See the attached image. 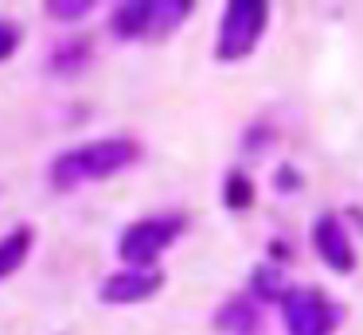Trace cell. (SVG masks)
I'll use <instances>...</instances> for the list:
<instances>
[{"mask_svg": "<svg viewBox=\"0 0 363 335\" xmlns=\"http://www.w3.org/2000/svg\"><path fill=\"white\" fill-rule=\"evenodd\" d=\"M90 8H94V0H48L43 12H48L51 20H79V16H86Z\"/></svg>", "mask_w": 363, "mask_h": 335, "instance_id": "cell-13", "label": "cell"}, {"mask_svg": "<svg viewBox=\"0 0 363 335\" xmlns=\"http://www.w3.org/2000/svg\"><path fill=\"white\" fill-rule=\"evenodd\" d=\"M90 59H94V51H90L86 39H67V43H59L55 51L48 55V70L59 78H74L90 67Z\"/></svg>", "mask_w": 363, "mask_h": 335, "instance_id": "cell-9", "label": "cell"}, {"mask_svg": "<svg viewBox=\"0 0 363 335\" xmlns=\"http://www.w3.org/2000/svg\"><path fill=\"white\" fill-rule=\"evenodd\" d=\"M184 230V218L180 215H149V218H137L121 230L118 242V254L129 269H152L157 257L180 238Z\"/></svg>", "mask_w": 363, "mask_h": 335, "instance_id": "cell-5", "label": "cell"}, {"mask_svg": "<svg viewBox=\"0 0 363 335\" xmlns=\"http://www.w3.org/2000/svg\"><path fill=\"white\" fill-rule=\"evenodd\" d=\"M137 160H141V144L133 137H102V140H90V144L59 152L48 168V179L55 191H74V187L102 183L110 176H121Z\"/></svg>", "mask_w": 363, "mask_h": 335, "instance_id": "cell-1", "label": "cell"}, {"mask_svg": "<svg viewBox=\"0 0 363 335\" xmlns=\"http://www.w3.org/2000/svg\"><path fill=\"white\" fill-rule=\"evenodd\" d=\"M188 0H125V4L113 8L110 16V31L125 43L137 39H160L168 31H176L184 20L191 16Z\"/></svg>", "mask_w": 363, "mask_h": 335, "instance_id": "cell-2", "label": "cell"}, {"mask_svg": "<svg viewBox=\"0 0 363 335\" xmlns=\"http://www.w3.org/2000/svg\"><path fill=\"white\" fill-rule=\"evenodd\" d=\"M277 304H281V324L289 335H332L344 316L340 304H332V296L316 285L285 288Z\"/></svg>", "mask_w": 363, "mask_h": 335, "instance_id": "cell-4", "label": "cell"}, {"mask_svg": "<svg viewBox=\"0 0 363 335\" xmlns=\"http://www.w3.org/2000/svg\"><path fill=\"white\" fill-rule=\"evenodd\" d=\"M20 39H24V31H20V23H16V20H9V16H0V62L16 55Z\"/></svg>", "mask_w": 363, "mask_h": 335, "instance_id": "cell-14", "label": "cell"}, {"mask_svg": "<svg viewBox=\"0 0 363 335\" xmlns=\"http://www.w3.org/2000/svg\"><path fill=\"white\" fill-rule=\"evenodd\" d=\"M285 277H281V265H258L254 269V277H250V296L254 300H281V293H285Z\"/></svg>", "mask_w": 363, "mask_h": 335, "instance_id": "cell-11", "label": "cell"}, {"mask_svg": "<svg viewBox=\"0 0 363 335\" xmlns=\"http://www.w3.org/2000/svg\"><path fill=\"white\" fill-rule=\"evenodd\" d=\"M269 28V4L262 0H230L223 8V23L215 35V59L219 62H238L258 47V39Z\"/></svg>", "mask_w": 363, "mask_h": 335, "instance_id": "cell-3", "label": "cell"}, {"mask_svg": "<svg viewBox=\"0 0 363 335\" xmlns=\"http://www.w3.org/2000/svg\"><path fill=\"white\" fill-rule=\"evenodd\" d=\"M215 327L223 335H258L262 327V312H258V300L250 293H235L219 304L215 312Z\"/></svg>", "mask_w": 363, "mask_h": 335, "instance_id": "cell-8", "label": "cell"}, {"mask_svg": "<svg viewBox=\"0 0 363 335\" xmlns=\"http://www.w3.org/2000/svg\"><path fill=\"white\" fill-rule=\"evenodd\" d=\"M313 249L320 254V261L328 265V269L340 273V277H352L355 273V242H352V234H347L344 218L332 215V210L313 222Z\"/></svg>", "mask_w": 363, "mask_h": 335, "instance_id": "cell-6", "label": "cell"}, {"mask_svg": "<svg viewBox=\"0 0 363 335\" xmlns=\"http://www.w3.org/2000/svg\"><path fill=\"white\" fill-rule=\"evenodd\" d=\"M223 203H227L230 210H250L254 207V183L246 171H227V179H223Z\"/></svg>", "mask_w": 363, "mask_h": 335, "instance_id": "cell-12", "label": "cell"}, {"mask_svg": "<svg viewBox=\"0 0 363 335\" xmlns=\"http://www.w3.org/2000/svg\"><path fill=\"white\" fill-rule=\"evenodd\" d=\"M164 288V273L160 269H118L102 280L98 300L102 304H145Z\"/></svg>", "mask_w": 363, "mask_h": 335, "instance_id": "cell-7", "label": "cell"}, {"mask_svg": "<svg viewBox=\"0 0 363 335\" xmlns=\"http://www.w3.org/2000/svg\"><path fill=\"white\" fill-rule=\"evenodd\" d=\"M32 242H35V230H32V226H16V230H9L4 238H0V280L12 277V273H16L20 265L28 261V254H32Z\"/></svg>", "mask_w": 363, "mask_h": 335, "instance_id": "cell-10", "label": "cell"}, {"mask_svg": "<svg viewBox=\"0 0 363 335\" xmlns=\"http://www.w3.org/2000/svg\"><path fill=\"white\" fill-rule=\"evenodd\" d=\"M301 179L293 176V168H277V187H281V191H289V187H297Z\"/></svg>", "mask_w": 363, "mask_h": 335, "instance_id": "cell-15", "label": "cell"}]
</instances>
